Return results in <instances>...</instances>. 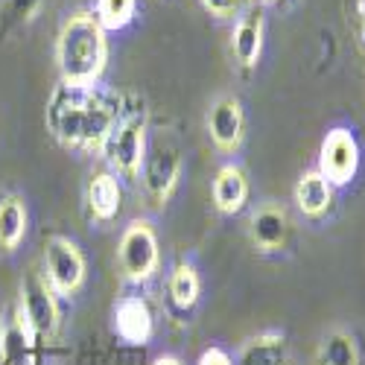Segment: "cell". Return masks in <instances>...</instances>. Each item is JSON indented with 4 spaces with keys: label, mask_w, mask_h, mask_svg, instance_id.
<instances>
[{
    "label": "cell",
    "mask_w": 365,
    "mask_h": 365,
    "mask_svg": "<svg viewBox=\"0 0 365 365\" xmlns=\"http://www.w3.org/2000/svg\"><path fill=\"white\" fill-rule=\"evenodd\" d=\"M120 123V103L91 88L58 85L47 106V126L58 143L71 149L100 152Z\"/></svg>",
    "instance_id": "obj_1"
},
{
    "label": "cell",
    "mask_w": 365,
    "mask_h": 365,
    "mask_svg": "<svg viewBox=\"0 0 365 365\" xmlns=\"http://www.w3.org/2000/svg\"><path fill=\"white\" fill-rule=\"evenodd\" d=\"M108 62L106 29L94 12H73L56 38V65L65 85L94 88Z\"/></svg>",
    "instance_id": "obj_2"
},
{
    "label": "cell",
    "mask_w": 365,
    "mask_h": 365,
    "mask_svg": "<svg viewBox=\"0 0 365 365\" xmlns=\"http://www.w3.org/2000/svg\"><path fill=\"white\" fill-rule=\"evenodd\" d=\"M161 252H158V237L146 220H135L126 225L123 237L117 246V266L120 275L129 284H143L158 272Z\"/></svg>",
    "instance_id": "obj_3"
},
{
    "label": "cell",
    "mask_w": 365,
    "mask_h": 365,
    "mask_svg": "<svg viewBox=\"0 0 365 365\" xmlns=\"http://www.w3.org/2000/svg\"><path fill=\"white\" fill-rule=\"evenodd\" d=\"M18 316L24 319V324L29 327V333L38 339H53L62 324V313H58V301L53 287L47 284L44 275L38 272H29L21 281V307Z\"/></svg>",
    "instance_id": "obj_4"
},
{
    "label": "cell",
    "mask_w": 365,
    "mask_h": 365,
    "mask_svg": "<svg viewBox=\"0 0 365 365\" xmlns=\"http://www.w3.org/2000/svg\"><path fill=\"white\" fill-rule=\"evenodd\" d=\"M44 278L56 295H76L85 284V257L68 237H53L44 246Z\"/></svg>",
    "instance_id": "obj_5"
},
{
    "label": "cell",
    "mask_w": 365,
    "mask_h": 365,
    "mask_svg": "<svg viewBox=\"0 0 365 365\" xmlns=\"http://www.w3.org/2000/svg\"><path fill=\"white\" fill-rule=\"evenodd\" d=\"M108 161L117 173H123L129 178L140 175L143 158H146V123L143 117H129L123 123H117V129L111 132L108 143Z\"/></svg>",
    "instance_id": "obj_6"
},
{
    "label": "cell",
    "mask_w": 365,
    "mask_h": 365,
    "mask_svg": "<svg viewBox=\"0 0 365 365\" xmlns=\"http://www.w3.org/2000/svg\"><path fill=\"white\" fill-rule=\"evenodd\" d=\"M181 175V152L173 143H155L152 152L143 158V187L152 205H164L178 185Z\"/></svg>",
    "instance_id": "obj_7"
},
{
    "label": "cell",
    "mask_w": 365,
    "mask_h": 365,
    "mask_svg": "<svg viewBox=\"0 0 365 365\" xmlns=\"http://www.w3.org/2000/svg\"><path fill=\"white\" fill-rule=\"evenodd\" d=\"M359 167V146L356 138L348 129H333L322 140L319 152V173L330 181V185H348L356 175Z\"/></svg>",
    "instance_id": "obj_8"
},
{
    "label": "cell",
    "mask_w": 365,
    "mask_h": 365,
    "mask_svg": "<svg viewBox=\"0 0 365 365\" xmlns=\"http://www.w3.org/2000/svg\"><path fill=\"white\" fill-rule=\"evenodd\" d=\"M207 135L222 152H234L242 143L246 135V117H242V106L234 97H220L207 108Z\"/></svg>",
    "instance_id": "obj_9"
},
{
    "label": "cell",
    "mask_w": 365,
    "mask_h": 365,
    "mask_svg": "<svg viewBox=\"0 0 365 365\" xmlns=\"http://www.w3.org/2000/svg\"><path fill=\"white\" fill-rule=\"evenodd\" d=\"M287 234H289V217L281 205H260L255 214H252V222H249V237H252V246L263 255L269 252H278L284 249L287 242Z\"/></svg>",
    "instance_id": "obj_10"
},
{
    "label": "cell",
    "mask_w": 365,
    "mask_h": 365,
    "mask_svg": "<svg viewBox=\"0 0 365 365\" xmlns=\"http://www.w3.org/2000/svg\"><path fill=\"white\" fill-rule=\"evenodd\" d=\"M114 330L129 345H146L152 339V313L149 304L138 295H126L114 307Z\"/></svg>",
    "instance_id": "obj_11"
},
{
    "label": "cell",
    "mask_w": 365,
    "mask_h": 365,
    "mask_svg": "<svg viewBox=\"0 0 365 365\" xmlns=\"http://www.w3.org/2000/svg\"><path fill=\"white\" fill-rule=\"evenodd\" d=\"M237 365H289V345L284 333H257L240 348Z\"/></svg>",
    "instance_id": "obj_12"
},
{
    "label": "cell",
    "mask_w": 365,
    "mask_h": 365,
    "mask_svg": "<svg viewBox=\"0 0 365 365\" xmlns=\"http://www.w3.org/2000/svg\"><path fill=\"white\" fill-rule=\"evenodd\" d=\"M295 205L304 217H313V220L324 217L333 205V185L319 170L301 173L298 185H295Z\"/></svg>",
    "instance_id": "obj_13"
},
{
    "label": "cell",
    "mask_w": 365,
    "mask_h": 365,
    "mask_svg": "<svg viewBox=\"0 0 365 365\" xmlns=\"http://www.w3.org/2000/svg\"><path fill=\"white\" fill-rule=\"evenodd\" d=\"M249 196V181L246 173L234 164H225L217 178H214V205L220 214H237V210L246 205Z\"/></svg>",
    "instance_id": "obj_14"
},
{
    "label": "cell",
    "mask_w": 365,
    "mask_h": 365,
    "mask_svg": "<svg viewBox=\"0 0 365 365\" xmlns=\"http://www.w3.org/2000/svg\"><path fill=\"white\" fill-rule=\"evenodd\" d=\"M85 199H88V210L94 214V220L111 222L117 217V210H120V185H117V178L111 173L91 175Z\"/></svg>",
    "instance_id": "obj_15"
},
{
    "label": "cell",
    "mask_w": 365,
    "mask_h": 365,
    "mask_svg": "<svg viewBox=\"0 0 365 365\" xmlns=\"http://www.w3.org/2000/svg\"><path fill=\"white\" fill-rule=\"evenodd\" d=\"M231 47H234V56L242 68H255L260 58V50H263V18L260 15L242 18L234 26Z\"/></svg>",
    "instance_id": "obj_16"
},
{
    "label": "cell",
    "mask_w": 365,
    "mask_h": 365,
    "mask_svg": "<svg viewBox=\"0 0 365 365\" xmlns=\"http://www.w3.org/2000/svg\"><path fill=\"white\" fill-rule=\"evenodd\" d=\"M26 234V207L18 196L0 199V252H15Z\"/></svg>",
    "instance_id": "obj_17"
},
{
    "label": "cell",
    "mask_w": 365,
    "mask_h": 365,
    "mask_svg": "<svg viewBox=\"0 0 365 365\" xmlns=\"http://www.w3.org/2000/svg\"><path fill=\"white\" fill-rule=\"evenodd\" d=\"M319 365H359V348L348 330H330L322 336L316 351Z\"/></svg>",
    "instance_id": "obj_18"
},
{
    "label": "cell",
    "mask_w": 365,
    "mask_h": 365,
    "mask_svg": "<svg viewBox=\"0 0 365 365\" xmlns=\"http://www.w3.org/2000/svg\"><path fill=\"white\" fill-rule=\"evenodd\" d=\"M199 292H202V284H199V275L196 269L187 266V263H178L170 275V298L175 307L181 310H190L193 304L199 301Z\"/></svg>",
    "instance_id": "obj_19"
},
{
    "label": "cell",
    "mask_w": 365,
    "mask_h": 365,
    "mask_svg": "<svg viewBox=\"0 0 365 365\" xmlns=\"http://www.w3.org/2000/svg\"><path fill=\"white\" fill-rule=\"evenodd\" d=\"M44 0H4L0 6V36H12L38 15Z\"/></svg>",
    "instance_id": "obj_20"
},
{
    "label": "cell",
    "mask_w": 365,
    "mask_h": 365,
    "mask_svg": "<svg viewBox=\"0 0 365 365\" xmlns=\"http://www.w3.org/2000/svg\"><path fill=\"white\" fill-rule=\"evenodd\" d=\"M135 15V0H97V21L103 29H123Z\"/></svg>",
    "instance_id": "obj_21"
},
{
    "label": "cell",
    "mask_w": 365,
    "mask_h": 365,
    "mask_svg": "<svg viewBox=\"0 0 365 365\" xmlns=\"http://www.w3.org/2000/svg\"><path fill=\"white\" fill-rule=\"evenodd\" d=\"M240 0H202V6L210 12V15H217V18H225L237 9Z\"/></svg>",
    "instance_id": "obj_22"
},
{
    "label": "cell",
    "mask_w": 365,
    "mask_h": 365,
    "mask_svg": "<svg viewBox=\"0 0 365 365\" xmlns=\"http://www.w3.org/2000/svg\"><path fill=\"white\" fill-rule=\"evenodd\" d=\"M196 365H234V362H231V356H228L222 348H207V351L199 356Z\"/></svg>",
    "instance_id": "obj_23"
},
{
    "label": "cell",
    "mask_w": 365,
    "mask_h": 365,
    "mask_svg": "<svg viewBox=\"0 0 365 365\" xmlns=\"http://www.w3.org/2000/svg\"><path fill=\"white\" fill-rule=\"evenodd\" d=\"M152 365H181V362H178L175 356H158V359L152 362Z\"/></svg>",
    "instance_id": "obj_24"
},
{
    "label": "cell",
    "mask_w": 365,
    "mask_h": 365,
    "mask_svg": "<svg viewBox=\"0 0 365 365\" xmlns=\"http://www.w3.org/2000/svg\"><path fill=\"white\" fill-rule=\"evenodd\" d=\"M0 339H4V322H0Z\"/></svg>",
    "instance_id": "obj_25"
},
{
    "label": "cell",
    "mask_w": 365,
    "mask_h": 365,
    "mask_svg": "<svg viewBox=\"0 0 365 365\" xmlns=\"http://www.w3.org/2000/svg\"><path fill=\"white\" fill-rule=\"evenodd\" d=\"M263 4H275V0H263Z\"/></svg>",
    "instance_id": "obj_26"
}]
</instances>
